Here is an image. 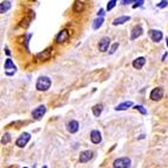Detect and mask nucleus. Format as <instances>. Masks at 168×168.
Listing matches in <instances>:
<instances>
[{
    "mask_svg": "<svg viewBox=\"0 0 168 168\" xmlns=\"http://www.w3.org/2000/svg\"><path fill=\"white\" fill-rule=\"evenodd\" d=\"M111 45V39L108 37H103L101 38V40L99 41V51L100 52H106L108 50V46Z\"/></svg>",
    "mask_w": 168,
    "mask_h": 168,
    "instance_id": "9d476101",
    "label": "nucleus"
},
{
    "mask_svg": "<svg viewBox=\"0 0 168 168\" xmlns=\"http://www.w3.org/2000/svg\"><path fill=\"white\" fill-rule=\"evenodd\" d=\"M132 161L129 158H119L113 162V167L114 168H128L131 167Z\"/></svg>",
    "mask_w": 168,
    "mask_h": 168,
    "instance_id": "f03ea898",
    "label": "nucleus"
},
{
    "mask_svg": "<svg viewBox=\"0 0 168 168\" xmlns=\"http://www.w3.org/2000/svg\"><path fill=\"white\" fill-rule=\"evenodd\" d=\"M32 38V34H27L26 35V40H25V47H26V50L28 51L29 48H28V41H29V39Z\"/></svg>",
    "mask_w": 168,
    "mask_h": 168,
    "instance_id": "a878e982",
    "label": "nucleus"
},
{
    "mask_svg": "<svg viewBox=\"0 0 168 168\" xmlns=\"http://www.w3.org/2000/svg\"><path fill=\"white\" fill-rule=\"evenodd\" d=\"M68 39H70V32L67 29H61L55 37V42L57 44H62V42L67 41Z\"/></svg>",
    "mask_w": 168,
    "mask_h": 168,
    "instance_id": "0eeeda50",
    "label": "nucleus"
},
{
    "mask_svg": "<svg viewBox=\"0 0 168 168\" xmlns=\"http://www.w3.org/2000/svg\"><path fill=\"white\" fill-rule=\"evenodd\" d=\"M9 141H11V135H9L8 133H5V134L2 135V138H1V144H2V145H7Z\"/></svg>",
    "mask_w": 168,
    "mask_h": 168,
    "instance_id": "4be33fe9",
    "label": "nucleus"
},
{
    "mask_svg": "<svg viewBox=\"0 0 168 168\" xmlns=\"http://www.w3.org/2000/svg\"><path fill=\"white\" fill-rule=\"evenodd\" d=\"M166 41H167V46H168V38L166 39Z\"/></svg>",
    "mask_w": 168,
    "mask_h": 168,
    "instance_id": "2f4dec72",
    "label": "nucleus"
},
{
    "mask_svg": "<svg viewBox=\"0 0 168 168\" xmlns=\"http://www.w3.org/2000/svg\"><path fill=\"white\" fill-rule=\"evenodd\" d=\"M133 106V102L132 101H125V102H121L120 105H118L116 107H115V111H126V109H128L129 107H132Z\"/></svg>",
    "mask_w": 168,
    "mask_h": 168,
    "instance_id": "a211bd4d",
    "label": "nucleus"
},
{
    "mask_svg": "<svg viewBox=\"0 0 168 168\" xmlns=\"http://www.w3.org/2000/svg\"><path fill=\"white\" fill-rule=\"evenodd\" d=\"M129 20H131V17H128V15H121V17L115 18V19L113 20V25H114V26L122 25V24H125V22H127V21H129Z\"/></svg>",
    "mask_w": 168,
    "mask_h": 168,
    "instance_id": "dca6fc26",
    "label": "nucleus"
},
{
    "mask_svg": "<svg viewBox=\"0 0 168 168\" xmlns=\"http://www.w3.org/2000/svg\"><path fill=\"white\" fill-rule=\"evenodd\" d=\"M167 5H168L167 0H162L160 4H158V7H159V8H164V7H166Z\"/></svg>",
    "mask_w": 168,
    "mask_h": 168,
    "instance_id": "cd10ccee",
    "label": "nucleus"
},
{
    "mask_svg": "<svg viewBox=\"0 0 168 168\" xmlns=\"http://www.w3.org/2000/svg\"><path fill=\"white\" fill-rule=\"evenodd\" d=\"M144 2H145V0H135V4L133 5V8H138V7L142 6Z\"/></svg>",
    "mask_w": 168,
    "mask_h": 168,
    "instance_id": "393cba45",
    "label": "nucleus"
},
{
    "mask_svg": "<svg viewBox=\"0 0 168 168\" xmlns=\"http://www.w3.org/2000/svg\"><path fill=\"white\" fill-rule=\"evenodd\" d=\"M135 0H121V4L122 5H129V4H132V2H134Z\"/></svg>",
    "mask_w": 168,
    "mask_h": 168,
    "instance_id": "c85d7f7f",
    "label": "nucleus"
},
{
    "mask_svg": "<svg viewBox=\"0 0 168 168\" xmlns=\"http://www.w3.org/2000/svg\"><path fill=\"white\" fill-rule=\"evenodd\" d=\"M5 52H6V54H7V55H11V52L8 51V48H5Z\"/></svg>",
    "mask_w": 168,
    "mask_h": 168,
    "instance_id": "7c9ffc66",
    "label": "nucleus"
},
{
    "mask_svg": "<svg viewBox=\"0 0 168 168\" xmlns=\"http://www.w3.org/2000/svg\"><path fill=\"white\" fill-rule=\"evenodd\" d=\"M148 34H149V38H151L154 42H160V41L162 40V38H164L162 32H161V31H158V29H151V31L148 32Z\"/></svg>",
    "mask_w": 168,
    "mask_h": 168,
    "instance_id": "1a4fd4ad",
    "label": "nucleus"
},
{
    "mask_svg": "<svg viewBox=\"0 0 168 168\" xmlns=\"http://www.w3.org/2000/svg\"><path fill=\"white\" fill-rule=\"evenodd\" d=\"M85 8L84 4L80 1V0H75V2H74V5H73V11L75 12V13H80V12H83Z\"/></svg>",
    "mask_w": 168,
    "mask_h": 168,
    "instance_id": "aec40b11",
    "label": "nucleus"
},
{
    "mask_svg": "<svg viewBox=\"0 0 168 168\" xmlns=\"http://www.w3.org/2000/svg\"><path fill=\"white\" fill-rule=\"evenodd\" d=\"M116 1H118V0H109L108 4H107V11L113 9V8L115 7V5H116Z\"/></svg>",
    "mask_w": 168,
    "mask_h": 168,
    "instance_id": "b1692460",
    "label": "nucleus"
},
{
    "mask_svg": "<svg viewBox=\"0 0 168 168\" xmlns=\"http://www.w3.org/2000/svg\"><path fill=\"white\" fill-rule=\"evenodd\" d=\"M145 64H146V58H144V57H139L135 60H133V62H132V65L135 70H141L145 66Z\"/></svg>",
    "mask_w": 168,
    "mask_h": 168,
    "instance_id": "2eb2a0df",
    "label": "nucleus"
},
{
    "mask_svg": "<svg viewBox=\"0 0 168 168\" xmlns=\"http://www.w3.org/2000/svg\"><path fill=\"white\" fill-rule=\"evenodd\" d=\"M11 8V2L9 1H2L1 4H0V13L1 14H4V13H6L8 9Z\"/></svg>",
    "mask_w": 168,
    "mask_h": 168,
    "instance_id": "412c9836",
    "label": "nucleus"
},
{
    "mask_svg": "<svg viewBox=\"0 0 168 168\" xmlns=\"http://www.w3.org/2000/svg\"><path fill=\"white\" fill-rule=\"evenodd\" d=\"M142 33H144L142 27H141L140 25H136V26L132 29V32H131V40H135V39H138L139 37H141V35H142Z\"/></svg>",
    "mask_w": 168,
    "mask_h": 168,
    "instance_id": "4468645a",
    "label": "nucleus"
},
{
    "mask_svg": "<svg viewBox=\"0 0 168 168\" xmlns=\"http://www.w3.org/2000/svg\"><path fill=\"white\" fill-rule=\"evenodd\" d=\"M52 51H53V47H48V48H46L45 51H42L41 53H38V54L35 55L37 60H39V61H46V60H48V59L51 58Z\"/></svg>",
    "mask_w": 168,
    "mask_h": 168,
    "instance_id": "6e6552de",
    "label": "nucleus"
},
{
    "mask_svg": "<svg viewBox=\"0 0 168 168\" xmlns=\"http://www.w3.org/2000/svg\"><path fill=\"white\" fill-rule=\"evenodd\" d=\"M102 111H103V106H102L101 103H98V105H95V106H93V107H92L93 115H94V116H96V118H99V116L101 115Z\"/></svg>",
    "mask_w": 168,
    "mask_h": 168,
    "instance_id": "f3484780",
    "label": "nucleus"
},
{
    "mask_svg": "<svg viewBox=\"0 0 168 168\" xmlns=\"http://www.w3.org/2000/svg\"><path fill=\"white\" fill-rule=\"evenodd\" d=\"M164 94H165L164 88L157 87V88H154V89L151 92V99H152L153 101H159V100H161V99L164 98Z\"/></svg>",
    "mask_w": 168,
    "mask_h": 168,
    "instance_id": "423d86ee",
    "label": "nucleus"
},
{
    "mask_svg": "<svg viewBox=\"0 0 168 168\" xmlns=\"http://www.w3.org/2000/svg\"><path fill=\"white\" fill-rule=\"evenodd\" d=\"M52 85V80L48 78V77H40L38 80H37V84H35V88L39 90V92H46L50 89Z\"/></svg>",
    "mask_w": 168,
    "mask_h": 168,
    "instance_id": "f257e3e1",
    "label": "nucleus"
},
{
    "mask_svg": "<svg viewBox=\"0 0 168 168\" xmlns=\"http://www.w3.org/2000/svg\"><path fill=\"white\" fill-rule=\"evenodd\" d=\"M102 140V136H101V133L98 131V129H93L90 132V141L94 144V145H99Z\"/></svg>",
    "mask_w": 168,
    "mask_h": 168,
    "instance_id": "9b49d317",
    "label": "nucleus"
},
{
    "mask_svg": "<svg viewBox=\"0 0 168 168\" xmlns=\"http://www.w3.org/2000/svg\"><path fill=\"white\" fill-rule=\"evenodd\" d=\"M4 68H5V71H6V74L7 75H13L15 72H17V66L14 65V62L8 58V59H6V61H5V65H4Z\"/></svg>",
    "mask_w": 168,
    "mask_h": 168,
    "instance_id": "39448f33",
    "label": "nucleus"
},
{
    "mask_svg": "<svg viewBox=\"0 0 168 168\" xmlns=\"http://www.w3.org/2000/svg\"><path fill=\"white\" fill-rule=\"evenodd\" d=\"M103 22H105V19H103V17H98L94 21H93V25H92V27H93V29H99L102 25H103Z\"/></svg>",
    "mask_w": 168,
    "mask_h": 168,
    "instance_id": "6ab92c4d",
    "label": "nucleus"
},
{
    "mask_svg": "<svg viewBox=\"0 0 168 168\" xmlns=\"http://www.w3.org/2000/svg\"><path fill=\"white\" fill-rule=\"evenodd\" d=\"M31 140V134L29 133H22L18 139H17V141H15V145L18 146V147H20V148H24L27 144H28V141Z\"/></svg>",
    "mask_w": 168,
    "mask_h": 168,
    "instance_id": "20e7f679",
    "label": "nucleus"
},
{
    "mask_svg": "<svg viewBox=\"0 0 168 168\" xmlns=\"http://www.w3.org/2000/svg\"><path fill=\"white\" fill-rule=\"evenodd\" d=\"M118 47H119V44H118V42H115V44H114V45H113V46L111 47V51H109V54H113V53H114V52H115V51L118 50Z\"/></svg>",
    "mask_w": 168,
    "mask_h": 168,
    "instance_id": "bb28decb",
    "label": "nucleus"
},
{
    "mask_svg": "<svg viewBox=\"0 0 168 168\" xmlns=\"http://www.w3.org/2000/svg\"><path fill=\"white\" fill-rule=\"evenodd\" d=\"M67 131L71 133V134H74L79 131V122L77 120H71L67 122Z\"/></svg>",
    "mask_w": 168,
    "mask_h": 168,
    "instance_id": "ddd939ff",
    "label": "nucleus"
},
{
    "mask_svg": "<svg viewBox=\"0 0 168 168\" xmlns=\"http://www.w3.org/2000/svg\"><path fill=\"white\" fill-rule=\"evenodd\" d=\"M103 15H105V9L101 8V9L98 12V17H103Z\"/></svg>",
    "mask_w": 168,
    "mask_h": 168,
    "instance_id": "c756f323",
    "label": "nucleus"
},
{
    "mask_svg": "<svg viewBox=\"0 0 168 168\" xmlns=\"http://www.w3.org/2000/svg\"><path fill=\"white\" fill-rule=\"evenodd\" d=\"M92 158H93V152H92V151H84V152H81L80 155H79V161H80L81 164H86V162H88Z\"/></svg>",
    "mask_w": 168,
    "mask_h": 168,
    "instance_id": "f8f14e48",
    "label": "nucleus"
},
{
    "mask_svg": "<svg viewBox=\"0 0 168 168\" xmlns=\"http://www.w3.org/2000/svg\"><path fill=\"white\" fill-rule=\"evenodd\" d=\"M46 114V106H44V105H40V106H38L35 109H33L32 111V118L34 119V120H40V119H42V116Z\"/></svg>",
    "mask_w": 168,
    "mask_h": 168,
    "instance_id": "7ed1b4c3",
    "label": "nucleus"
},
{
    "mask_svg": "<svg viewBox=\"0 0 168 168\" xmlns=\"http://www.w3.org/2000/svg\"><path fill=\"white\" fill-rule=\"evenodd\" d=\"M134 108H135V109H138V111H139L141 114H144V115H146V114H147V109H146V108H144L141 105H135V106H134Z\"/></svg>",
    "mask_w": 168,
    "mask_h": 168,
    "instance_id": "5701e85b",
    "label": "nucleus"
}]
</instances>
